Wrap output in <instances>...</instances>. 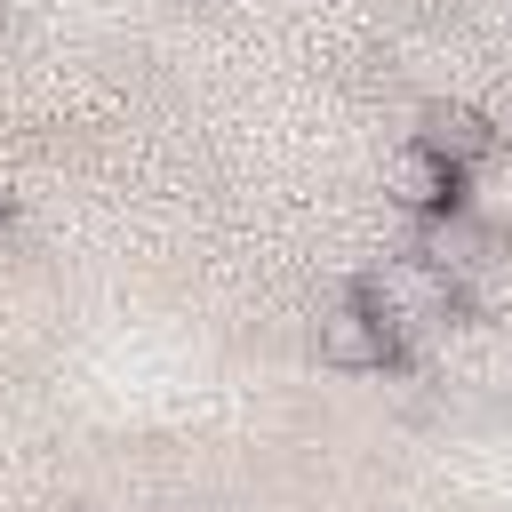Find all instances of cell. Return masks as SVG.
Here are the masks:
<instances>
[{
  "label": "cell",
  "instance_id": "cell-1",
  "mask_svg": "<svg viewBox=\"0 0 512 512\" xmlns=\"http://www.w3.org/2000/svg\"><path fill=\"white\" fill-rule=\"evenodd\" d=\"M312 344H320V368L368 376V368H384V360L400 352V328H392V320H384L368 296H344V304H328V312H320Z\"/></svg>",
  "mask_w": 512,
  "mask_h": 512
},
{
  "label": "cell",
  "instance_id": "cell-3",
  "mask_svg": "<svg viewBox=\"0 0 512 512\" xmlns=\"http://www.w3.org/2000/svg\"><path fill=\"white\" fill-rule=\"evenodd\" d=\"M416 144L440 152V160L464 176V168H480V160L496 152V128H488V112H472V104H432L424 128H416Z\"/></svg>",
  "mask_w": 512,
  "mask_h": 512
},
{
  "label": "cell",
  "instance_id": "cell-2",
  "mask_svg": "<svg viewBox=\"0 0 512 512\" xmlns=\"http://www.w3.org/2000/svg\"><path fill=\"white\" fill-rule=\"evenodd\" d=\"M384 184H392V200L400 208H416V216H440V208H464V176L440 160V152H424V144H408V152H392V168H384Z\"/></svg>",
  "mask_w": 512,
  "mask_h": 512
}]
</instances>
